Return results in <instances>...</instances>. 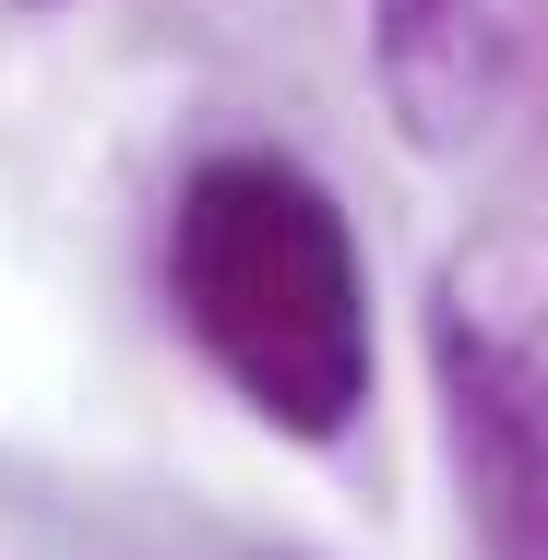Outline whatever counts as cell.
Instances as JSON below:
<instances>
[{
    "label": "cell",
    "instance_id": "obj_1",
    "mask_svg": "<svg viewBox=\"0 0 548 560\" xmlns=\"http://www.w3.org/2000/svg\"><path fill=\"white\" fill-rule=\"evenodd\" d=\"M167 299L215 382L287 442H346L370 406V275L346 203L299 155H203L167 215Z\"/></svg>",
    "mask_w": 548,
    "mask_h": 560
},
{
    "label": "cell",
    "instance_id": "obj_2",
    "mask_svg": "<svg viewBox=\"0 0 548 560\" xmlns=\"http://www.w3.org/2000/svg\"><path fill=\"white\" fill-rule=\"evenodd\" d=\"M430 382L477 560H548V226H477L430 275Z\"/></svg>",
    "mask_w": 548,
    "mask_h": 560
},
{
    "label": "cell",
    "instance_id": "obj_3",
    "mask_svg": "<svg viewBox=\"0 0 548 560\" xmlns=\"http://www.w3.org/2000/svg\"><path fill=\"white\" fill-rule=\"evenodd\" d=\"M537 0H370V84L406 155H465L513 108Z\"/></svg>",
    "mask_w": 548,
    "mask_h": 560
}]
</instances>
